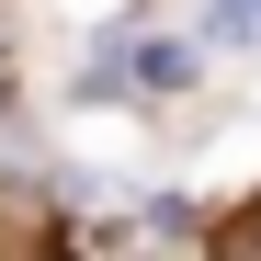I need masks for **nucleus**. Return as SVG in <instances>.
Instances as JSON below:
<instances>
[{
    "label": "nucleus",
    "mask_w": 261,
    "mask_h": 261,
    "mask_svg": "<svg viewBox=\"0 0 261 261\" xmlns=\"http://www.w3.org/2000/svg\"><path fill=\"white\" fill-rule=\"evenodd\" d=\"M227 23H261V0H239V12H227Z\"/></svg>",
    "instance_id": "obj_1"
}]
</instances>
